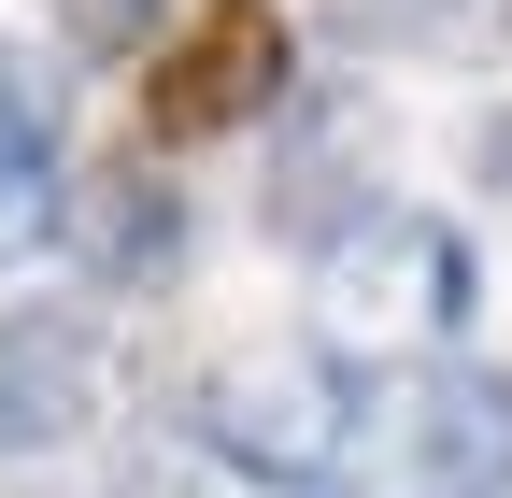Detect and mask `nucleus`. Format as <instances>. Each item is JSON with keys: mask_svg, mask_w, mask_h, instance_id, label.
Returning <instances> with one entry per match:
<instances>
[{"mask_svg": "<svg viewBox=\"0 0 512 498\" xmlns=\"http://www.w3.org/2000/svg\"><path fill=\"white\" fill-rule=\"evenodd\" d=\"M328 29H342L356 57H427V43L498 29V0H328Z\"/></svg>", "mask_w": 512, "mask_h": 498, "instance_id": "1a4fd4ad", "label": "nucleus"}, {"mask_svg": "<svg viewBox=\"0 0 512 498\" xmlns=\"http://www.w3.org/2000/svg\"><path fill=\"white\" fill-rule=\"evenodd\" d=\"M200 442L271 498H342L370 456V399H356L342 342H256V356L200 370Z\"/></svg>", "mask_w": 512, "mask_h": 498, "instance_id": "f257e3e1", "label": "nucleus"}, {"mask_svg": "<svg viewBox=\"0 0 512 498\" xmlns=\"http://www.w3.org/2000/svg\"><path fill=\"white\" fill-rule=\"evenodd\" d=\"M57 185H72V143H57V86L0 43V228H43Z\"/></svg>", "mask_w": 512, "mask_h": 498, "instance_id": "6e6552de", "label": "nucleus"}, {"mask_svg": "<svg viewBox=\"0 0 512 498\" xmlns=\"http://www.w3.org/2000/svg\"><path fill=\"white\" fill-rule=\"evenodd\" d=\"M43 15H57V43H72V57H143L171 0H43Z\"/></svg>", "mask_w": 512, "mask_h": 498, "instance_id": "9d476101", "label": "nucleus"}, {"mask_svg": "<svg viewBox=\"0 0 512 498\" xmlns=\"http://www.w3.org/2000/svg\"><path fill=\"white\" fill-rule=\"evenodd\" d=\"M470 185H484V200H512V100L470 129Z\"/></svg>", "mask_w": 512, "mask_h": 498, "instance_id": "9b49d317", "label": "nucleus"}, {"mask_svg": "<svg viewBox=\"0 0 512 498\" xmlns=\"http://www.w3.org/2000/svg\"><path fill=\"white\" fill-rule=\"evenodd\" d=\"M313 299H328V342L342 356H456L484 285H470V242L413 214V200H370L328 257H313Z\"/></svg>", "mask_w": 512, "mask_h": 498, "instance_id": "f03ea898", "label": "nucleus"}, {"mask_svg": "<svg viewBox=\"0 0 512 498\" xmlns=\"http://www.w3.org/2000/svg\"><path fill=\"white\" fill-rule=\"evenodd\" d=\"M285 100H299V29L271 0H214V15L143 72V143H228V129H256V114H285Z\"/></svg>", "mask_w": 512, "mask_h": 498, "instance_id": "7ed1b4c3", "label": "nucleus"}, {"mask_svg": "<svg viewBox=\"0 0 512 498\" xmlns=\"http://www.w3.org/2000/svg\"><path fill=\"white\" fill-rule=\"evenodd\" d=\"M413 498H512V370L484 356H427V385L399 413Z\"/></svg>", "mask_w": 512, "mask_h": 498, "instance_id": "0eeeda50", "label": "nucleus"}, {"mask_svg": "<svg viewBox=\"0 0 512 498\" xmlns=\"http://www.w3.org/2000/svg\"><path fill=\"white\" fill-rule=\"evenodd\" d=\"M43 242H57L86 285H114V299H128V285H171V271H185V185H171L157 157H100V171L57 185Z\"/></svg>", "mask_w": 512, "mask_h": 498, "instance_id": "423d86ee", "label": "nucleus"}, {"mask_svg": "<svg viewBox=\"0 0 512 498\" xmlns=\"http://www.w3.org/2000/svg\"><path fill=\"white\" fill-rule=\"evenodd\" d=\"M100 314L86 299H15L0 314V470L15 456H72L100 427Z\"/></svg>", "mask_w": 512, "mask_h": 498, "instance_id": "39448f33", "label": "nucleus"}, {"mask_svg": "<svg viewBox=\"0 0 512 498\" xmlns=\"http://www.w3.org/2000/svg\"><path fill=\"white\" fill-rule=\"evenodd\" d=\"M370 200H384V114L342 100V86L285 100V143H271V185H256V228L299 242V257H328Z\"/></svg>", "mask_w": 512, "mask_h": 498, "instance_id": "20e7f679", "label": "nucleus"}]
</instances>
